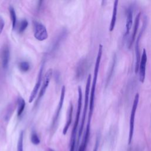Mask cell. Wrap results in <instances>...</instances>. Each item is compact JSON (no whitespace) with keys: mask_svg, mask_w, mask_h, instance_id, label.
<instances>
[{"mask_svg":"<svg viewBox=\"0 0 151 151\" xmlns=\"http://www.w3.org/2000/svg\"><path fill=\"white\" fill-rule=\"evenodd\" d=\"M102 52H103V46L101 44H100L99 47V50H98L96 60L93 79L91 87V90H90V101H89V113H88V116L87 123H91V117H92V114H93V110H94L95 91H96V87L98 73H99V67H100V64L101 56H102Z\"/></svg>","mask_w":151,"mask_h":151,"instance_id":"cell-1","label":"cell"},{"mask_svg":"<svg viewBox=\"0 0 151 151\" xmlns=\"http://www.w3.org/2000/svg\"><path fill=\"white\" fill-rule=\"evenodd\" d=\"M90 83H91V75L89 74L87 82H86V90H85V97H84V108H83V116H82V119L80 124V126L78 130V144L79 143L80 139L83 130L84 128V125L86 118V114L87 112V108L88 106L89 105V94H90Z\"/></svg>","mask_w":151,"mask_h":151,"instance_id":"cell-2","label":"cell"},{"mask_svg":"<svg viewBox=\"0 0 151 151\" xmlns=\"http://www.w3.org/2000/svg\"><path fill=\"white\" fill-rule=\"evenodd\" d=\"M82 99H83V96H82V91L81 88L80 87H78V102H77V113H76V119L74 123V126L72 129L71 132V140L70 142H76V134H77V128H78V125L79 123V120H80V116L81 114V107H82Z\"/></svg>","mask_w":151,"mask_h":151,"instance_id":"cell-3","label":"cell"},{"mask_svg":"<svg viewBox=\"0 0 151 151\" xmlns=\"http://www.w3.org/2000/svg\"><path fill=\"white\" fill-rule=\"evenodd\" d=\"M139 93H136L134 101L133 104L132 106V110H131V114L130 116V121H129V137H128V145H130L133 137V133H134V117L136 114V111L137 110V105L139 103Z\"/></svg>","mask_w":151,"mask_h":151,"instance_id":"cell-4","label":"cell"},{"mask_svg":"<svg viewBox=\"0 0 151 151\" xmlns=\"http://www.w3.org/2000/svg\"><path fill=\"white\" fill-rule=\"evenodd\" d=\"M34 36L38 41H42L48 38V32L46 27L37 21L34 22Z\"/></svg>","mask_w":151,"mask_h":151,"instance_id":"cell-5","label":"cell"},{"mask_svg":"<svg viewBox=\"0 0 151 151\" xmlns=\"http://www.w3.org/2000/svg\"><path fill=\"white\" fill-rule=\"evenodd\" d=\"M52 70L51 68L48 70V71L46 72L44 77V79H43V82H42V86H41V88L40 89V93H39V94L38 96V97H37V99L35 101V106H37L40 102V101L41 100V98L43 97V96L44 95L45 91H46V90L49 85V83L50 82V80H51V77H52Z\"/></svg>","mask_w":151,"mask_h":151,"instance_id":"cell-6","label":"cell"},{"mask_svg":"<svg viewBox=\"0 0 151 151\" xmlns=\"http://www.w3.org/2000/svg\"><path fill=\"white\" fill-rule=\"evenodd\" d=\"M65 87L64 86H63L61 88V94H60V100L56 109V111L55 112V114L54 115L52 121V124H51V128L52 129H54L55 126L57 124L58 120L60 117V114L64 104V98H65Z\"/></svg>","mask_w":151,"mask_h":151,"instance_id":"cell-7","label":"cell"},{"mask_svg":"<svg viewBox=\"0 0 151 151\" xmlns=\"http://www.w3.org/2000/svg\"><path fill=\"white\" fill-rule=\"evenodd\" d=\"M146 27V23H143V25L137 37L136 41V45H135V54H136V61H135V67H134V70L135 73H137L139 72V64H140V48H139V42L140 40V38L142 37V34L143 32V31L145 30Z\"/></svg>","mask_w":151,"mask_h":151,"instance_id":"cell-8","label":"cell"},{"mask_svg":"<svg viewBox=\"0 0 151 151\" xmlns=\"http://www.w3.org/2000/svg\"><path fill=\"white\" fill-rule=\"evenodd\" d=\"M147 53L145 49L143 50L142 54L140 58V61L139 67V80L141 83H143L145 79L146 75V66L147 63Z\"/></svg>","mask_w":151,"mask_h":151,"instance_id":"cell-9","label":"cell"},{"mask_svg":"<svg viewBox=\"0 0 151 151\" xmlns=\"http://www.w3.org/2000/svg\"><path fill=\"white\" fill-rule=\"evenodd\" d=\"M43 68H44V65L42 64L40 67V71H39V73L38 74L37 82H36V83L32 89V91L31 93V94L29 96V97L28 99V102L29 103H32L34 101V100L35 99V98L39 91V89L40 88V86L41 84V81H42V72H43Z\"/></svg>","mask_w":151,"mask_h":151,"instance_id":"cell-10","label":"cell"},{"mask_svg":"<svg viewBox=\"0 0 151 151\" xmlns=\"http://www.w3.org/2000/svg\"><path fill=\"white\" fill-rule=\"evenodd\" d=\"M10 60V50L7 45L3 47L1 51V63L4 69H6L8 67Z\"/></svg>","mask_w":151,"mask_h":151,"instance_id":"cell-11","label":"cell"},{"mask_svg":"<svg viewBox=\"0 0 151 151\" xmlns=\"http://www.w3.org/2000/svg\"><path fill=\"white\" fill-rule=\"evenodd\" d=\"M133 22V11L131 8H129L127 9L126 12V31L124 36L127 35L132 28Z\"/></svg>","mask_w":151,"mask_h":151,"instance_id":"cell-12","label":"cell"},{"mask_svg":"<svg viewBox=\"0 0 151 151\" xmlns=\"http://www.w3.org/2000/svg\"><path fill=\"white\" fill-rule=\"evenodd\" d=\"M140 15L141 13L139 12L137 14V15L136 17L135 20H134V26H133V31L132 33V35L130 39V41L129 42V45H128V47L130 48L133 42V41H134V39L136 37V34H137V31L139 28V21H140Z\"/></svg>","mask_w":151,"mask_h":151,"instance_id":"cell-13","label":"cell"},{"mask_svg":"<svg viewBox=\"0 0 151 151\" xmlns=\"http://www.w3.org/2000/svg\"><path fill=\"white\" fill-rule=\"evenodd\" d=\"M73 106L71 103H70V106L68 109V111H67V119H66V123L65 124L63 130V134L64 135H65L68 128L71 123L72 122V117H73Z\"/></svg>","mask_w":151,"mask_h":151,"instance_id":"cell-14","label":"cell"},{"mask_svg":"<svg viewBox=\"0 0 151 151\" xmlns=\"http://www.w3.org/2000/svg\"><path fill=\"white\" fill-rule=\"evenodd\" d=\"M118 3L119 1L117 0H116L114 2L113 5V12H112V16L111 18L110 24L109 27V31L110 32L113 31L115 25H116V18H117V6H118Z\"/></svg>","mask_w":151,"mask_h":151,"instance_id":"cell-15","label":"cell"},{"mask_svg":"<svg viewBox=\"0 0 151 151\" xmlns=\"http://www.w3.org/2000/svg\"><path fill=\"white\" fill-rule=\"evenodd\" d=\"M65 35H66V31L65 30H63L60 32V34L57 37L56 39L55 40V41H54V42L52 44L51 50V51L53 52V51H55L58 48L61 42L63 40V38H64L65 37Z\"/></svg>","mask_w":151,"mask_h":151,"instance_id":"cell-16","label":"cell"},{"mask_svg":"<svg viewBox=\"0 0 151 151\" xmlns=\"http://www.w3.org/2000/svg\"><path fill=\"white\" fill-rule=\"evenodd\" d=\"M86 65H87L86 62L84 60L79 63L77 68V71H76V76L78 78H80L84 75V71L86 70Z\"/></svg>","mask_w":151,"mask_h":151,"instance_id":"cell-17","label":"cell"},{"mask_svg":"<svg viewBox=\"0 0 151 151\" xmlns=\"http://www.w3.org/2000/svg\"><path fill=\"white\" fill-rule=\"evenodd\" d=\"M25 107V102L23 98L19 97L18 100V109L17 116L19 117L22 114Z\"/></svg>","mask_w":151,"mask_h":151,"instance_id":"cell-18","label":"cell"},{"mask_svg":"<svg viewBox=\"0 0 151 151\" xmlns=\"http://www.w3.org/2000/svg\"><path fill=\"white\" fill-rule=\"evenodd\" d=\"M9 11L10 17H11V22H12V29H14L15 28V27H16V25H17V22L16 13H15L14 8L12 6H9Z\"/></svg>","mask_w":151,"mask_h":151,"instance_id":"cell-19","label":"cell"},{"mask_svg":"<svg viewBox=\"0 0 151 151\" xmlns=\"http://www.w3.org/2000/svg\"><path fill=\"white\" fill-rule=\"evenodd\" d=\"M23 143H24V132L21 131L19 135L17 151H23V150H24Z\"/></svg>","mask_w":151,"mask_h":151,"instance_id":"cell-20","label":"cell"},{"mask_svg":"<svg viewBox=\"0 0 151 151\" xmlns=\"http://www.w3.org/2000/svg\"><path fill=\"white\" fill-rule=\"evenodd\" d=\"M18 67L21 71L23 72H27L29 70L30 65L29 64L27 61H22L19 63Z\"/></svg>","mask_w":151,"mask_h":151,"instance_id":"cell-21","label":"cell"},{"mask_svg":"<svg viewBox=\"0 0 151 151\" xmlns=\"http://www.w3.org/2000/svg\"><path fill=\"white\" fill-rule=\"evenodd\" d=\"M31 141L34 145H38L40 143V139L36 132H32L31 135Z\"/></svg>","mask_w":151,"mask_h":151,"instance_id":"cell-22","label":"cell"},{"mask_svg":"<svg viewBox=\"0 0 151 151\" xmlns=\"http://www.w3.org/2000/svg\"><path fill=\"white\" fill-rule=\"evenodd\" d=\"M28 25V22L27 21V19H22L20 23V25H19V33H22L23 32L25 29L26 28H27Z\"/></svg>","mask_w":151,"mask_h":151,"instance_id":"cell-23","label":"cell"},{"mask_svg":"<svg viewBox=\"0 0 151 151\" xmlns=\"http://www.w3.org/2000/svg\"><path fill=\"white\" fill-rule=\"evenodd\" d=\"M88 143L87 142H86L84 140H83L79 148H78V151H86V148H87V145H88Z\"/></svg>","mask_w":151,"mask_h":151,"instance_id":"cell-24","label":"cell"},{"mask_svg":"<svg viewBox=\"0 0 151 151\" xmlns=\"http://www.w3.org/2000/svg\"><path fill=\"white\" fill-rule=\"evenodd\" d=\"M5 25V22L2 17L0 16V34L2 33Z\"/></svg>","mask_w":151,"mask_h":151,"instance_id":"cell-25","label":"cell"},{"mask_svg":"<svg viewBox=\"0 0 151 151\" xmlns=\"http://www.w3.org/2000/svg\"><path fill=\"white\" fill-rule=\"evenodd\" d=\"M99 145V137H97L96 143H95V145H94V149H93V151H97Z\"/></svg>","mask_w":151,"mask_h":151,"instance_id":"cell-26","label":"cell"},{"mask_svg":"<svg viewBox=\"0 0 151 151\" xmlns=\"http://www.w3.org/2000/svg\"><path fill=\"white\" fill-rule=\"evenodd\" d=\"M75 145H76V142L70 143V151H74Z\"/></svg>","mask_w":151,"mask_h":151,"instance_id":"cell-27","label":"cell"},{"mask_svg":"<svg viewBox=\"0 0 151 151\" xmlns=\"http://www.w3.org/2000/svg\"><path fill=\"white\" fill-rule=\"evenodd\" d=\"M47 151H54V150L52 149H51V148H48L47 149Z\"/></svg>","mask_w":151,"mask_h":151,"instance_id":"cell-28","label":"cell"}]
</instances>
